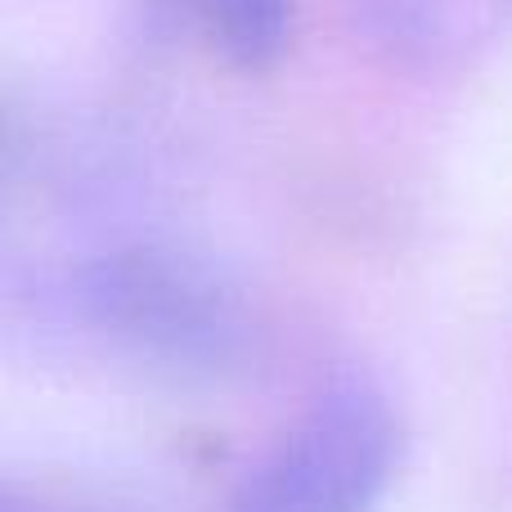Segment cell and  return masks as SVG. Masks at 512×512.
<instances>
[{"label": "cell", "instance_id": "1", "mask_svg": "<svg viewBox=\"0 0 512 512\" xmlns=\"http://www.w3.org/2000/svg\"><path fill=\"white\" fill-rule=\"evenodd\" d=\"M77 306L122 360L176 382H221L243 369L256 333L230 274L171 243H131L90 261Z\"/></svg>", "mask_w": 512, "mask_h": 512}, {"label": "cell", "instance_id": "2", "mask_svg": "<svg viewBox=\"0 0 512 512\" xmlns=\"http://www.w3.org/2000/svg\"><path fill=\"white\" fill-rule=\"evenodd\" d=\"M405 454V423L369 378H337L239 477L225 512H373Z\"/></svg>", "mask_w": 512, "mask_h": 512}, {"label": "cell", "instance_id": "3", "mask_svg": "<svg viewBox=\"0 0 512 512\" xmlns=\"http://www.w3.org/2000/svg\"><path fill=\"white\" fill-rule=\"evenodd\" d=\"M360 23L400 68L454 72L504 41L512 0H360Z\"/></svg>", "mask_w": 512, "mask_h": 512}, {"label": "cell", "instance_id": "4", "mask_svg": "<svg viewBox=\"0 0 512 512\" xmlns=\"http://www.w3.org/2000/svg\"><path fill=\"white\" fill-rule=\"evenodd\" d=\"M176 27L243 72H265L292 41V0H158Z\"/></svg>", "mask_w": 512, "mask_h": 512}]
</instances>
